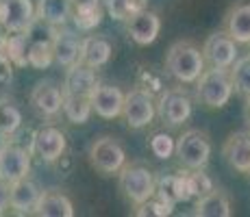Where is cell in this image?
<instances>
[{"label": "cell", "instance_id": "1", "mask_svg": "<svg viewBox=\"0 0 250 217\" xmlns=\"http://www.w3.org/2000/svg\"><path fill=\"white\" fill-rule=\"evenodd\" d=\"M205 55L194 41H176L166 55V67L179 83H196L205 72Z\"/></svg>", "mask_w": 250, "mask_h": 217}, {"label": "cell", "instance_id": "34", "mask_svg": "<svg viewBox=\"0 0 250 217\" xmlns=\"http://www.w3.org/2000/svg\"><path fill=\"white\" fill-rule=\"evenodd\" d=\"M100 9V0H72V11H94Z\"/></svg>", "mask_w": 250, "mask_h": 217}, {"label": "cell", "instance_id": "18", "mask_svg": "<svg viewBox=\"0 0 250 217\" xmlns=\"http://www.w3.org/2000/svg\"><path fill=\"white\" fill-rule=\"evenodd\" d=\"M81 48H83V39L76 35L74 31L57 26L55 41H52V50H55V61L63 67L74 65L81 59Z\"/></svg>", "mask_w": 250, "mask_h": 217}, {"label": "cell", "instance_id": "11", "mask_svg": "<svg viewBox=\"0 0 250 217\" xmlns=\"http://www.w3.org/2000/svg\"><path fill=\"white\" fill-rule=\"evenodd\" d=\"M31 172V152L18 143H9L0 150V178L7 182H16L26 178Z\"/></svg>", "mask_w": 250, "mask_h": 217}, {"label": "cell", "instance_id": "37", "mask_svg": "<svg viewBox=\"0 0 250 217\" xmlns=\"http://www.w3.org/2000/svg\"><path fill=\"white\" fill-rule=\"evenodd\" d=\"M9 137H11V135L4 133V130L0 128V150H2L4 146H9V143H11V139H9Z\"/></svg>", "mask_w": 250, "mask_h": 217}, {"label": "cell", "instance_id": "4", "mask_svg": "<svg viewBox=\"0 0 250 217\" xmlns=\"http://www.w3.org/2000/svg\"><path fill=\"white\" fill-rule=\"evenodd\" d=\"M26 33V43H28V65L44 70L55 61V50H52V41H55L57 26L48 24L37 18L31 24Z\"/></svg>", "mask_w": 250, "mask_h": 217}, {"label": "cell", "instance_id": "40", "mask_svg": "<svg viewBox=\"0 0 250 217\" xmlns=\"http://www.w3.org/2000/svg\"><path fill=\"white\" fill-rule=\"evenodd\" d=\"M248 174H250V172H248Z\"/></svg>", "mask_w": 250, "mask_h": 217}, {"label": "cell", "instance_id": "16", "mask_svg": "<svg viewBox=\"0 0 250 217\" xmlns=\"http://www.w3.org/2000/svg\"><path fill=\"white\" fill-rule=\"evenodd\" d=\"M91 107H94L96 115L104 119H113L122 115L124 107V94L113 85H98L91 91Z\"/></svg>", "mask_w": 250, "mask_h": 217}, {"label": "cell", "instance_id": "20", "mask_svg": "<svg viewBox=\"0 0 250 217\" xmlns=\"http://www.w3.org/2000/svg\"><path fill=\"white\" fill-rule=\"evenodd\" d=\"M224 31L237 43H250V4L237 2L230 7L224 20Z\"/></svg>", "mask_w": 250, "mask_h": 217}, {"label": "cell", "instance_id": "2", "mask_svg": "<svg viewBox=\"0 0 250 217\" xmlns=\"http://www.w3.org/2000/svg\"><path fill=\"white\" fill-rule=\"evenodd\" d=\"M233 80H230V72L224 67H211L200 74L196 80V96L198 100L209 109H220L229 104L230 96H233Z\"/></svg>", "mask_w": 250, "mask_h": 217}, {"label": "cell", "instance_id": "5", "mask_svg": "<svg viewBox=\"0 0 250 217\" xmlns=\"http://www.w3.org/2000/svg\"><path fill=\"white\" fill-rule=\"evenodd\" d=\"M176 157L187 170H205L211 157V141L207 133L189 128L176 139Z\"/></svg>", "mask_w": 250, "mask_h": 217}, {"label": "cell", "instance_id": "7", "mask_svg": "<svg viewBox=\"0 0 250 217\" xmlns=\"http://www.w3.org/2000/svg\"><path fill=\"white\" fill-rule=\"evenodd\" d=\"M157 102L150 91L146 89H131L124 94V107L122 118L131 128H144L155 119Z\"/></svg>", "mask_w": 250, "mask_h": 217}, {"label": "cell", "instance_id": "25", "mask_svg": "<svg viewBox=\"0 0 250 217\" xmlns=\"http://www.w3.org/2000/svg\"><path fill=\"white\" fill-rule=\"evenodd\" d=\"M157 196L167 200L170 204H176L181 200H189L191 197V189H189V180L183 174L176 176H166L157 182Z\"/></svg>", "mask_w": 250, "mask_h": 217}, {"label": "cell", "instance_id": "35", "mask_svg": "<svg viewBox=\"0 0 250 217\" xmlns=\"http://www.w3.org/2000/svg\"><path fill=\"white\" fill-rule=\"evenodd\" d=\"M9 187H11V182L0 178V215L9 209Z\"/></svg>", "mask_w": 250, "mask_h": 217}, {"label": "cell", "instance_id": "9", "mask_svg": "<svg viewBox=\"0 0 250 217\" xmlns=\"http://www.w3.org/2000/svg\"><path fill=\"white\" fill-rule=\"evenodd\" d=\"M203 55H205V61L211 67L230 70V65L237 61V41L227 31L211 33L203 46Z\"/></svg>", "mask_w": 250, "mask_h": 217}, {"label": "cell", "instance_id": "6", "mask_svg": "<svg viewBox=\"0 0 250 217\" xmlns=\"http://www.w3.org/2000/svg\"><path fill=\"white\" fill-rule=\"evenodd\" d=\"M89 163L100 174H118L126 163V152L115 137H98L89 148Z\"/></svg>", "mask_w": 250, "mask_h": 217}, {"label": "cell", "instance_id": "38", "mask_svg": "<svg viewBox=\"0 0 250 217\" xmlns=\"http://www.w3.org/2000/svg\"><path fill=\"white\" fill-rule=\"evenodd\" d=\"M244 115H246V122H248V126H250V98L246 100V109H244Z\"/></svg>", "mask_w": 250, "mask_h": 217}, {"label": "cell", "instance_id": "21", "mask_svg": "<svg viewBox=\"0 0 250 217\" xmlns=\"http://www.w3.org/2000/svg\"><path fill=\"white\" fill-rule=\"evenodd\" d=\"M111 52H113V48H111V43H109V39H104V37H100V35H91V37H85L83 39L79 61H83L85 65L98 70V67L109 63Z\"/></svg>", "mask_w": 250, "mask_h": 217}, {"label": "cell", "instance_id": "39", "mask_svg": "<svg viewBox=\"0 0 250 217\" xmlns=\"http://www.w3.org/2000/svg\"><path fill=\"white\" fill-rule=\"evenodd\" d=\"M248 46H250V43H248Z\"/></svg>", "mask_w": 250, "mask_h": 217}, {"label": "cell", "instance_id": "36", "mask_svg": "<svg viewBox=\"0 0 250 217\" xmlns=\"http://www.w3.org/2000/svg\"><path fill=\"white\" fill-rule=\"evenodd\" d=\"M7 37H9V33H7V28L0 24V52L4 50V46H7Z\"/></svg>", "mask_w": 250, "mask_h": 217}, {"label": "cell", "instance_id": "14", "mask_svg": "<svg viewBox=\"0 0 250 217\" xmlns=\"http://www.w3.org/2000/svg\"><path fill=\"white\" fill-rule=\"evenodd\" d=\"M31 104L44 118H52L63 109V87H57L50 80H40L31 91Z\"/></svg>", "mask_w": 250, "mask_h": 217}, {"label": "cell", "instance_id": "30", "mask_svg": "<svg viewBox=\"0 0 250 217\" xmlns=\"http://www.w3.org/2000/svg\"><path fill=\"white\" fill-rule=\"evenodd\" d=\"M20 124H22L20 109L9 104V102H0V128H2L4 133L13 135L18 128H20Z\"/></svg>", "mask_w": 250, "mask_h": 217}, {"label": "cell", "instance_id": "22", "mask_svg": "<svg viewBox=\"0 0 250 217\" xmlns=\"http://www.w3.org/2000/svg\"><path fill=\"white\" fill-rule=\"evenodd\" d=\"M33 213L40 217H72L74 215V206L59 191H42Z\"/></svg>", "mask_w": 250, "mask_h": 217}, {"label": "cell", "instance_id": "15", "mask_svg": "<svg viewBox=\"0 0 250 217\" xmlns=\"http://www.w3.org/2000/svg\"><path fill=\"white\" fill-rule=\"evenodd\" d=\"M98 76L96 70L89 65H85L83 61H76L74 65H70L65 70V79H63V94H76V96H91V91L96 89Z\"/></svg>", "mask_w": 250, "mask_h": 217}, {"label": "cell", "instance_id": "27", "mask_svg": "<svg viewBox=\"0 0 250 217\" xmlns=\"http://www.w3.org/2000/svg\"><path fill=\"white\" fill-rule=\"evenodd\" d=\"M230 80H233V89L237 91L242 98H250V55L237 59L230 65Z\"/></svg>", "mask_w": 250, "mask_h": 217}, {"label": "cell", "instance_id": "28", "mask_svg": "<svg viewBox=\"0 0 250 217\" xmlns=\"http://www.w3.org/2000/svg\"><path fill=\"white\" fill-rule=\"evenodd\" d=\"M4 55L13 61V65L24 67L28 65V43L26 33H11L7 37V46H4Z\"/></svg>", "mask_w": 250, "mask_h": 217}, {"label": "cell", "instance_id": "23", "mask_svg": "<svg viewBox=\"0 0 250 217\" xmlns=\"http://www.w3.org/2000/svg\"><path fill=\"white\" fill-rule=\"evenodd\" d=\"M194 213L198 217H230V202L224 191L209 189L198 197Z\"/></svg>", "mask_w": 250, "mask_h": 217}, {"label": "cell", "instance_id": "32", "mask_svg": "<svg viewBox=\"0 0 250 217\" xmlns=\"http://www.w3.org/2000/svg\"><path fill=\"white\" fill-rule=\"evenodd\" d=\"M150 150L159 158H170L172 152L176 150V141L167 133H157L155 137L150 139Z\"/></svg>", "mask_w": 250, "mask_h": 217}, {"label": "cell", "instance_id": "31", "mask_svg": "<svg viewBox=\"0 0 250 217\" xmlns=\"http://www.w3.org/2000/svg\"><path fill=\"white\" fill-rule=\"evenodd\" d=\"M172 209H174V204H170L167 200H163V197L159 196H152V197H148L144 204H139L137 206V211H135V215H170L172 213Z\"/></svg>", "mask_w": 250, "mask_h": 217}, {"label": "cell", "instance_id": "13", "mask_svg": "<svg viewBox=\"0 0 250 217\" xmlns=\"http://www.w3.org/2000/svg\"><path fill=\"white\" fill-rule=\"evenodd\" d=\"M126 31L137 46H148V43H152L157 39V35H159L161 20L155 11L142 9V11L133 13L126 20Z\"/></svg>", "mask_w": 250, "mask_h": 217}, {"label": "cell", "instance_id": "29", "mask_svg": "<svg viewBox=\"0 0 250 217\" xmlns=\"http://www.w3.org/2000/svg\"><path fill=\"white\" fill-rule=\"evenodd\" d=\"M104 7L113 20L126 22L133 13L146 9V0H104Z\"/></svg>", "mask_w": 250, "mask_h": 217}, {"label": "cell", "instance_id": "3", "mask_svg": "<svg viewBox=\"0 0 250 217\" xmlns=\"http://www.w3.org/2000/svg\"><path fill=\"white\" fill-rule=\"evenodd\" d=\"M120 191H122L128 202L139 206L148 197L157 194V178L150 167L144 165V163L124 165L120 170Z\"/></svg>", "mask_w": 250, "mask_h": 217}, {"label": "cell", "instance_id": "17", "mask_svg": "<svg viewBox=\"0 0 250 217\" xmlns=\"http://www.w3.org/2000/svg\"><path fill=\"white\" fill-rule=\"evenodd\" d=\"M222 154L233 170L248 174L250 172V133H244V130L233 133L224 141Z\"/></svg>", "mask_w": 250, "mask_h": 217}, {"label": "cell", "instance_id": "33", "mask_svg": "<svg viewBox=\"0 0 250 217\" xmlns=\"http://www.w3.org/2000/svg\"><path fill=\"white\" fill-rule=\"evenodd\" d=\"M72 20H74L79 31H91L103 20V9H94V11H72Z\"/></svg>", "mask_w": 250, "mask_h": 217}, {"label": "cell", "instance_id": "26", "mask_svg": "<svg viewBox=\"0 0 250 217\" xmlns=\"http://www.w3.org/2000/svg\"><path fill=\"white\" fill-rule=\"evenodd\" d=\"M91 111V98L89 96H76V94H63V113L72 124H85L89 119Z\"/></svg>", "mask_w": 250, "mask_h": 217}, {"label": "cell", "instance_id": "24", "mask_svg": "<svg viewBox=\"0 0 250 217\" xmlns=\"http://www.w3.org/2000/svg\"><path fill=\"white\" fill-rule=\"evenodd\" d=\"M37 18L52 26H63L72 18V0H37Z\"/></svg>", "mask_w": 250, "mask_h": 217}, {"label": "cell", "instance_id": "8", "mask_svg": "<svg viewBox=\"0 0 250 217\" xmlns=\"http://www.w3.org/2000/svg\"><path fill=\"white\" fill-rule=\"evenodd\" d=\"M157 115L167 126H181L191 115V98L185 89H167L157 102Z\"/></svg>", "mask_w": 250, "mask_h": 217}, {"label": "cell", "instance_id": "19", "mask_svg": "<svg viewBox=\"0 0 250 217\" xmlns=\"http://www.w3.org/2000/svg\"><path fill=\"white\" fill-rule=\"evenodd\" d=\"M40 196V187L33 180H28V176L20 178V180L11 182V187H9V209L16 211V213H33Z\"/></svg>", "mask_w": 250, "mask_h": 217}, {"label": "cell", "instance_id": "12", "mask_svg": "<svg viewBox=\"0 0 250 217\" xmlns=\"http://www.w3.org/2000/svg\"><path fill=\"white\" fill-rule=\"evenodd\" d=\"M65 148H68V141H65L63 130L57 126H50V124L42 126L35 133V137H33V150L40 154V158L46 163L61 158Z\"/></svg>", "mask_w": 250, "mask_h": 217}, {"label": "cell", "instance_id": "10", "mask_svg": "<svg viewBox=\"0 0 250 217\" xmlns=\"http://www.w3.org/2000/svg\"><path fill=\"white\" fill-rule=\"evenodd\" d=\"M37 20L31 0H0V24L7 33H24Z\"/></svg>", "mask_w": 250, "mask_h": 217}]
</instances>
